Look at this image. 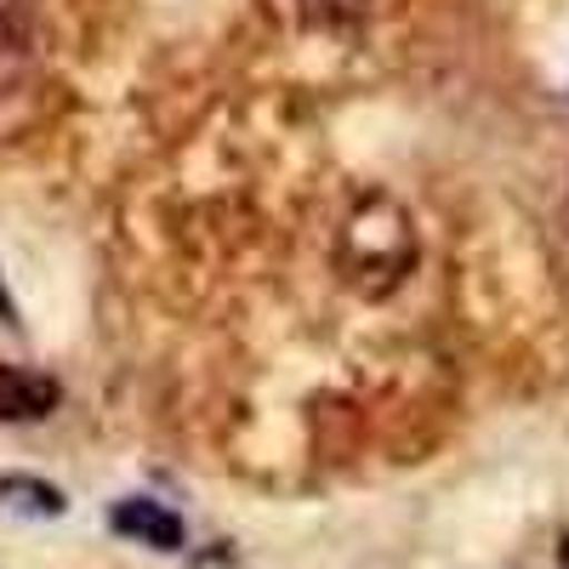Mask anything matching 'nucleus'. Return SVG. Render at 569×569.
<instances>
[{"label":"nucleus","instance_id":"3","mask_svg":"<svg viewBox=\"0 0 569 569\" xmlns=\"http://www.w3.org/2000/svg\"><path fill=\"white\" fill-rule=\"evenodd\" d=\"M109 525H114V536H131L137 547H154V552H177L182 547V518L166 501H149V496L114 501Z\"/></svg>","mask_w":569,"mask_h":569},{"label":"nucleus","instance_id":"2","mask_svg":"<svg viewBox=\"0 0 569 569\" xmlns=\"http://www.w3.org/2000/svg\"><path fill=\"white\" fill-rule=\"evenodd\" d=\"M40 69V18L29 0L0 7V98H18Z\"/></svg>","mask_w":569,"mask_h":569},{"label":"nucleus","instance_id":"1","mask_svg":"<svg viewBox=\"0 0 569 569\" xmlns=\"http://www.w3.org/2000/svg\"><path fill=\"white\" fill-rule=\"evenodd\" d=\"M416 268V222L393 194H365L337 233V279L353 297L382 302Z\"/></svg>","mask_w":569,"mask_h":569},{"label":"nucleus","instance_id":"4","mask_svg":"<svg viewBox=\"0 0 569 569\" xmlns=\"http://www.w3.org/2000/svg\"><path fill=\"white\" fill-rule=\"evenodd\" d=\"M63 399V388L40 370H23V365H0V421H40L52 416Z\"/></svg>","mask_w":569,"mask_h":569},{"label":"nucleus","instance_id":"5","mask_svg":"<svg viewBox=\"0 0 569 569\" xmlns=\"http://www.w3.org/2000/svg\"><path fill=\"white\" fill-rule=\"evenodd\" d=\"M29 507V512H63V496L52 485H34V479H0V501H12Z\"/></svg>","mask_w":569,"mask_h":569}]
</instances>
